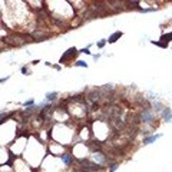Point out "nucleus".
<instances>
[{"mask_svg": "<svg viewBox=\"0 0 172 172\" xmlns=\"http://www.w3.org/2000/svg\"><path fill=\"white\" fill-rule=\"evenodd\" d=\"M153 118H155V115H153L149 109H143V112L141 113V120H142L143 123H149V122H152Z\"/></svg>", "mask_w": 172, "mask_h": 172, "instance_id": "nucleus-1", "label": "nucleus"}, {"mask_svg": "<svg viewBox=\"0 0 172 172\" xmlns=\"http://www.w3.org/2000/svg\"><path fill=\"white\" fill-rule=\"evenodd\" d=\"M76 53H77V50H76L75 48H72V49H69V50H67V53H66L65 56H62V59H60V63H63L65 60H67V59H69L70 56H73V55H76Z\"/></svg>", "mask_w": 172, "mask_h": 172, "instance_id": "nucleus-2", "label": "nucleus"}, {"mask_svg": "<svg viewBox=\"0 0 172 172\" xmlns=\"http://www.w3.org/2000/svg\"><path fill=\"white\" fill-rule=\"evenodd\" d=\"M163 118H165V120L166 122H172V112H171V109H163Z\"/></svg>", "mask_w": 172, "mask_h": 172, "instance_id": "nucleus-3", "label": "nucleus"}, {"mask_svg": "<svg viewBox=\"0 0 172 172\" xmlns=\"http://www.w3.org/2000/svg\"><path fill=\"white\" fill-rule=\"evenodd\" d=\"M162 135L159 134V135H155V136H149V138H146V139H143V143H152V142H155L158 138H161Z\"/></svg>", "mask_w": 172, "mask_h": 172, "instance_id": "nucleus-4", "label": "nucleus"}, {"mask_svg": "<svg viewBox=\"0 0 172 172\" xmlns=\"http://www.w3.org/2000/svg\"><path fill=\"white\" fill-rule=\"evenodd\" d=\"M120 36H122V33H120V32H116V33H113V34L109 37V43H113V42H116V39H118V37H120Z\"/></svg>", "mask_w": 172, "mask_h": 172, "instance_id": "nucleus-5", "label": "nucleus"}, {"mask_svg": "<svg viewBox=\"0 0 172 172\" xmlns=\"http://www.w3.org/2000/svg\"><path fill=\"white\" fill-rule=\"evenodd\" d=\"M93 158H95L96 161H99V163H102V162L105 161V156H103L102 153H95V155H93Z\"/></svg>", "mask_w": 172, "mask_h": 172, "instance_id": "nucleus-6", "label": "nucleus"}, {"mask_svg": "<svg viewBox=\"0 0 172 172\" xmlns=\"http://www.w3.org/2000/svg\"><path fill=\"white\" fill-rule=\"evenodd\" d=\"M62 161L66 163V165H69L70 163V155H67V153H65L63 156H62Z\"/></svg>", "mask_w": 172, "mask_h": 172, "instance_id": "nucleus-7", "label": "nucleus"}, {"mask_svg": "<svg viewBox=\"0 0 172 172\" xmlns=\"http://www.w3.org/2000/svg\"><path fill=\"white\" fill-rule=\"evenodd\" d=\"M56 96H57V93H55V92H53V93H48V95H46L48 100H55V99H56Z\"/></svg>", "mask_w": 172, "mask_h": 172, "instance_id": "nucleus-8", "label": "nucleus"}, {"mask_svg": "<svg viewBox=\"0 0 172 172\" xmlns=\"http://www.w3.org/2000/svg\"><path fill=\"white\" fill-rule=\"evenodd\" d=\"M118 169V163H113V165H110V169H109V172H115Z\"/></svg>", "mask_w": 172, "mask_h": 172, "instance_id": "nucleus-9", "label": "nucleus"}, {"mask_svg": "<svg viewBox=\"0 0 172 172\" xmlns=\"http://www.w3.org/2000/svg\"><path fill=\"white\" fill-rule=\"evenodd\" d=\"M76 65H77V66H82V67H86V63H85V62H82V60L76 62Z\"/></svg>", "mask_w": 172, "mask_h": 172, "instance_id": "nucleus-10", "label": "nucleus"}, {"mask_svg": "<svg viewBox=\"0 0 172 172\" xmlns=\"http://www.w3.org/2000/svg\"><path fill=\"white\" fill-rule=\"evenodd\" d=\"M29 105H33V100H27V102L24 103V106H29Z\"/></svg>", "mask_w": 172, "mask_h": 172, "instance_id": "nucleus-11", "label": "nucleus"}, {"mask_svg": "<svg viewBox=\"0 0 172 172\" xmlns=\"http://www.w3.org/2000/svg\"><path fill=\"white\" fill-rule=\"evenodd\" d=\"M82 53H91V52H89V49H83V50H82Z\"/></svg>", "mask_w": 172, "mask_h": 172, "instance_id": "nucleus-12", "label": "nucleus"}, {"mask_svg": "<svg viewBox=\"0 0 172 172\" xmlns=\"http://www.w3.org/2000/svg\"><path fill=\"white\" fill-rule=\"evenodd\" d=\"M73 172H88V171H79V169H77V171H73Z\"/></svg>", "mask_w": 172, "mask_h": 172, "instance_id": "nucleus-13", "label": "nucleus"}]
</instances>
